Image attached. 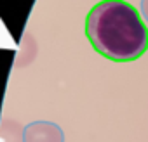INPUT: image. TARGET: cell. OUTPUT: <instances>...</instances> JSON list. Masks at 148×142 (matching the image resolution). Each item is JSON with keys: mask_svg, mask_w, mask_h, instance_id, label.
Returning <instances> with one entry per match:
<instances>
[{"mask_svg": "<svg viewBox=\"0 0 148 142\" xmlns=\"http://www.w3.org/2000/svg\"><path fill=\"white\" fill-rule=\"evenodd\" d=\"M86 37L99 55L113 62L136 61L148 50L146 23L124 0L98 2L86 18Z\"/></svg>", "mask_w": 148, "mask_h": 142, "instance_id": "6da1fadb", "label": "cell"}, {"mask_svg": "<svg viewBox=\"0 0 148 142\" xmlns=\"http://www.w3.org/2000/svg\"><path fill=\"white\" fill-rule=\"evenodd\" d=\"M23 142H64L63 128L54 121H32L23 128Z\"/></svg>", "mask_w": 148, "mask_h": 142, "instance_id": "7a4b0ae2", "label": "cell"}, {"mask_svg": "<svg viewBox=\"0 0 148 142\" xmlns=\"http://www.w3.org/2000/svg\"><path fill=\"white\" fill-rule=\"evenodd\" d=\"M139 14L145 19V23H148V0H141L139 2Z\"/></svg>", "mask_w": 148, "mask_h": 142, "instance_id": "3957f363", "label": "cell"}]
</instances>
